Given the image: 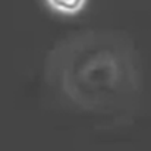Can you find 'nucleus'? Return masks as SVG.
<instances>
[{"label": "nucleus", "instance_id": "1", "mask_svg": "<svg viewBox=\"0 0 151 151\" xmlns=\"http://www.w3.org/2000/svg\"><path fill=\"white\" fill-rule=\"evenodd\" d=\"M62 87L78 104L103 107L129 82V65L120 51H69L62 62Z\"/></svg>", "mask_w": 151, "mask_h": 151}, {"label": "nucleus", "instance_id": "2", "mask_svg": "<svg viewBox=\"0 0 151 151\" xmlns=\"http://www.w3.org/2000/svg\"><path fill=\"white\" fill-rule=\"evenodd\" d=\"M44 1L53 12L65 16H72L79 13L87 4V0H44Z\"/></svg>", "mask_w": 151, "mask_h": 151}]
</instances>
